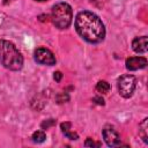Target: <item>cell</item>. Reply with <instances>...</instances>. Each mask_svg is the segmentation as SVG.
<instances>
[{"instance_id": "10", "label": "cell", "mask_w": 148, "mask_h": 148, "mask_svg": "<svg viewBox=\"0 0 148 148\" xmlns=\"http://www.w3.org/2000/svg\"><path fill=\"white\" fill-rule=\"evenodd\" d=\"M111 87L106 81H98L96 84V91L99 94H108L110 91Z\"/></svg>"}, {"instance_id": "7", "label": "cell", "mask_w": 148, "mask_h": 148, "mask_svg": "<svg viewBox=\"0 0 148 148\" xmlns=\"http://www.w3.org/2000/svg\"><path fill=\"white\" fill-rule=\"evenodd\" d=\"M125 65L128 71H138L147 66V59L145 57H130L126 59Z\"/></svg>"}, {"instance_id": "17", "label": "cell", "mask_w": 148, "mask_h": 148, "mask_svg": "<svg viewBox=\"0 0 148 148\" xmlns=\"http://www.w3.org/2000/svg\"><path fill=\"white\" fill-rule=\"evenodd\" d=\"M94 101H95V103H97V104H99V105H104V99H103V97L96 96V97H94Z\"/></svg>"}, {"instance_id": "12", "label": "cell", "mask_w": 148, "mask_h": 148, "mask_svg": "<svg viewBox=\"0 0 148 148\" xmlns=\"http://www.w3.org/2000/svg\"><path fill=\"white\" fill-rule=\"evenodd\" d=\"M68 139H71V140H77L79 139V135L75 133V132H72L71 131V128L69 130H67V131H65V132H62Z\"/></svg>"}, {"instance_id": "4", "label": "cell", "mask_w": 148, "mask_h": 148, "mask_svg": "<svg viewBox=\"0 0 148 148\" xmlns=\"http://www.w3.org/2000/svg\"><path fill=\"white\" fill-rule=\"evenodd\" d=\"M135 87H136V79L131 74L121 75L118 79V91L119 95L124 98H130L133 95Z\"/></svg>"}, {"instance_id": "18", "label": "cell", "mask_w": 148, "mask_h": 148, "mask_svg": "<svg viewBox=\"0 0 148 148\" xmlns=\"http://www.w3.org/2000/svg\"><path fill=\"white\" fill-rule=\"evenodd\" d=\"M35 1H38V2H44V1H49V0H35Z\"/></svg>"}, {"instance_id": "19", "label": "cell", "mask_w": 148, "mask_h": 148, "mask_svg": "<svg viewBox=\"0 0 148 148\" xmlns=\"http://www.w3.org/2000/svg\"><path fill=\"white\" fill-rule=\"evenodd\" d=\"M5 2H9V1H12V0H3Z\"/></svg>"}, {"instance_id": "9", "label": "cell", "mask_w": 148, "mask_h": 148, "mask_svg": "<svg viewBox=\"0 0 148 148\" xmlns=\"http://www.w3.org/2000/svg\"><path fill=\"white\" fill-rule=\"evenodd\" d=\"M139 135L145 143H148V119L145 118L139 125Z\"/></svg>"}, {"instance_id": "1", "label": "cell", "mask_w": 148, "mask_h": 148, "mask_svg": "<svg viewBox=\"0 0 148 148\" xmlns=\"http://www.w3.org/2000/svg\"><path fill=\"white\" fill-rule=\"evenodd\" d=\"M75 30L86 42L101 43L105 37V28L101 18L89 10H81L75 16Z\"/></svg>"}, {"instance_id": "3", "label": "cell", "mask_w": 148, "mask_h": 148, "mask_svg": "<svg viewBox=\"0 0 148 148\" xmlns=\"http://www.w3.org/2000/svg\"><path fill=\"white\" fill-rule=\"evenodd\" d=\"M73 18V12L72 7L67 2H58L52 7L51 12V20L56 28L64 30L67 29Z\"/></svg>"}, {"instance_id": "2", "label": "cell", "mask_w": 148, "mask_h": 148, "mask_svg": "<svg viewBox=\"0 0 148 148\" xmlns=\"http://www.w3.org/2000/svg\"><path fill=\"white\" fill-rule=\"evenodd\" d=\"M0 62L7 69L20 71L23 67V57L12 42L0 39Z\"/></svg>"}, {"instance_id": "11", "label": "cell", "mask_w": 148, "mask_h": 148, "mask_svg": "<svg viewBox=\"0 0 148 148\" xmlns=\"http://www.w3.org/2000/svg\"><path fill=\"white\" fill-rule=\"evenodd\" d=\"M31 139H32L34 142H36V143H40V142H44V141H45V139H46V134H45L44 131H36V132L32 133Z\"/></svg>"}, {"instance_id": "6", "label": "cell", "mask_w": 148, "mask_h": 148, "mask_svg": "<svg viewBox=\"0 0 148 148\" xmlns=\"http://www.w3.org/2000/svg\"><path fill=\"white\" fill-rule=\"evenodd\" d=\"M103 138L104 141L109 147H116L120 145V135L119 133L111 126H106L103 130Z\"/></svg>"}, {"instance_id": "15", "label": "cell", "mask_w": 148, "mask_h": 148, "mask_svg": "<svg viewBox=\"0 0 148 148\" xmlns=\"http://www.w3.org/2000/svg\"><path fill=\"white\" fill-rule=\"evenodd\" d=\"M56 124V120L54 119H47L46 121H44L43 124H42V127L44 128V130H47L50 126H53Z\"/></svg>"}, {"instance_id": "16", "label": "cell", "mask_w": 148, "mask_h": 148, "mask_svg": "<svg viewBox=\"0 0 148 148\" xmlns=\"http://www.w3.org/2000/svg\"><path fill=\"white\" fill-rule=\"evenodd\" d=\"M53 79L57 81V82H59L61 79H62V74H61V72H59V71H57V72H54V75H53Z\"/></svg>"}, {"instance_id": "8", "label": "cell", "mask_w": 148, "mask_h": 148, "mask_svg": "<svg viewBox=\"0 0 148 148\" xmlns=\"http://www.w3.org/2000/svg\"><path fill=\"white\" fill-rule=\"evenodd\" d=\"M147 36L135 37L132 40V49L136 53H146L147 52Z\"/></svg>"}, {"instance_id": "14", "label": "cell", "mask_w": 148, "mask_h": 148, "mask_svg": "<svg viewBox=\"0 0 148 148\" xmlns=\"http://www.w3.org/2000/svg\"><path fill=\"white\" fill-rule=\"evenodd\" d=\"M84 146H87V147H94V146L99 147V146H101V143H99V142H95L92 139L88 138V139L86 140V142H84Z\"/></svg>"}, {"instance_id": "13", "label": "cell", "mask_w": 148, "mask_h": 148, "mask_svg": "<svg viewBox=\"0 0 148 148\" xmlns=\"http://www.w3.org/2000/svg\"><path fill=\"white\" fill-rule=\"evenodd\" d=\"M68 95L67 94H64V92H60L58 96H57V102L58 103H64V102H67L68 101Z\"/></svg>"}, {"instance_id": "5", "label": "cell", "mask_w": 148, "mask_h": 148, "mask_svg": "<svg viewBox=\"0 0 148 148\" xmlns=\"http://www.w3.org/2000/svg\"><path fill=\"white\" fill-rule=\"evenodd\" d=\"M34 58L40 65L53 66L57 62L54 54L49 49H46V47H38V49H36L35 52H34Z\"/></svg>"}]
</instances>
